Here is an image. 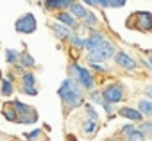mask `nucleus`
Listing matches in <instances>:
<instances>
[{
	"instance_id": "1",
	"label": "nucleus",
	"mask_w": 152,
	"mask_h": 141,
	"mask_svg": "<svg viewBox=\"0 0 152 141\" xmlns=\"http://www.w3.org/2000/svg\"><path fill=\"white\" fill-rule=\"evenodd\" d=\"M59 97L64 102V105H68V109H75L83 104V91L79 82H75L73 79H64L61 88H59Z\"/></svg>"
},
{
	"instance_id": "2",
	"label": "nucleus",
	"mask_w": 152,
	"mask_h": 141,
	"mask_svg": "<svg viewBox=\"0 0 152 141\" xmlns=\"http://www.w3.org/2000/svg\"><path fill=\"white\" fill-rule=\"evenodd\" d=\"M115 52H116V50H115V45H113L111 41L104 39L95 50H90V52H88L86 59H88V63H102V61H107L109 57H113Z\"/></svg>"
},
{
	"instance_id": "3",
	"label": "nucleus",
	"mask_w": 152,
	"mask_h": 141,
	"mask_svg": "<svg viewBox=\"0 0 152 141\" xmlns=\"http://www.w3.org/2000/svg\"><path fill=\"white\" fill-rule=\"evenodd\" d=\"M70 72L77 77V82L84 88V89H93V86H95V79H93V75H91V72L90 70H86V68H83V66H79L77 63H72L70 64Z\"/></svg>"
},
{
	"instance_id": "4",
	"label": "nucleus",
	"mask_w": 152,
	"mask_h": 141,
	"mask_svg": "<svg viewBox=\"0 0 152 141\" xmlns=\"http://www.w3.org/2000/svg\"><path fill=\"white\" fill-rule=\"evenodd\" d=\"M124 88L120 86V84H109V86H106V89L102 91V97H104V100L106 102H109V104H118V102H122L124 100Z\"/></svg>"
},
{
	"instance_id": "5",
	"label": "nucleus",
	"mask_w": 152,
	"mask_h": 141,
	"mask_svg": "<svg viewBox=\"0 0 152 141\" xmlns=\"http://www.w3.org/2000/svg\"><path fill=\"white\" fill-rule=\"evenodd\" d=\"M15 27H16V31H18V32L32 34V32L36 31V27H38V25H36V18H34V15L27 13V15H23L22 18H18V20H16Z\"/></svg>"
},
{
	"instance_id": "6",
	"label": "nucleus",
	"mask_w": 152,
	"mask_h": 141,
	"mask_svg": "<svg viewBox=\"0 0 152 141\" xmlns=\"http://www.w3.org/2000/svg\"><path fill=\"white\" fill-rule=\"evenodd\" d=\"M132 16L136 20L134 29H140L141 32H150L152 31V13H148V11H138Z\"/></svg>"
},
{
	"instance_id": "7",
	"label": "nucleus",
	"mask_w": 152,
	"mask_h": 141,
	"mask_svg": "<svg viewBox=\"0 0 152 141\" xmlns=\"http://www.w3.org/2000/svg\"><path fill=\"white\" fill-rule=\"evenodd\" d=\"M22 91H23L25 95H31V97L38 95V86H36V77H34V73L25 72V73L22 75Z\"/></svg>"
},
{
	"instance_id": "8",
	"label": "nucleus",
	"mask_w": 152,
	"mask_h": 141,
	"mask_svg": "<svg viewBox=\"0 0 152 141\" xmlns=\"http://www.w3.org/2000/svg\"><path fill=\"white\" fill-rule=\"evenodd\" d=\"M115 61L118 66H122L125 70H136L138 68V63L125 52H115Z\"/></svg>"
},
{
	"instance_id": "9",
	"label": "nucleus",
	"mask_w": 152,
	"mask_h": 141,
	"mask_svg": "<svg viewBox=\"0 0 152 141\" xmlns=\"http://www.w3.org/2000/svg\"><path fill=\"white\" fill-rule=\"evenodd\" d=\"M43 6L48 11H63L72 6V0H45Z\"/></svg>"
},
{
	"instance_id": "10",
	"label": "nucleus",
	"mask_w": 152,
	"mask_h": 141,
	"mask_svg": "<svg viewBox=\"0 0 152 141\" xmlns=\"http://www.w3.org/2000/svg\"><path fill=\"white\" fill-rule=\"evenodd\" d=\"M118 113H120L124 118L131 120V121H141V120H143V113H141L140 109H132V107H122Z\"/></svg>"
},
{
	"instance_id": "11",
	"label": "nucleus",
	"mask_w": 152,
	"mask_h": 141,
	"mask_svg": "<svg viewBox=\"0 0 152 141\" xmlns=\"http://www.w3.org/2000/svg\"><path fill=\"white\" fill-rule=\"evenodd\" d=\"M102 41H104V36H102L100 32H91V36L86 39L84 48H88V52H90V50H95V48H97Z\"/></svg>"
},
{
	"instance_id": "12",
	"label": "nucleus",
	"mask_w": 152,
	"mask_h": 141,
	"mask_svg": "<svg viewBox=\"0 0 152 141\" xmlns=\"http://www.w3.org/2000/svg\"><path fill=\"white\" fill-rule=\"evenodd\" d=\"M52 32L59 38V39H70V31L66 29L64 23H52Z\"/></svg>"
},
{
	"instance_id": "13",
	"label": "nucleus",
	"mask_w": 152,
	"mask_h": 141,
	"mask_svg": "<svg viewBox=\"0 0 152 141\" xmlns=\"http://www.w3.org/2000/svg\"><path fill=\"white\" fill-rule=\"evenodd\" d=\"M68 9H70V13H72L75 18H81V20H84V16L88 15L86 7H84L81 2H72V6H70Z\"/></svg>"
},
{
	"instance_id": "14",
	"label": "nucleus",
	"mask_w": 152,
	"mask_h": 141,
	"mask_svg": "<svg viewBox=\"0 0 152 141\" xmlns=\"http://www.w3.org/2000/svg\"><path fill=\"white\" fill-rule=\"evenodd\" d=\"M11 107H13V109H15V111L18 113V118H22V116L29 114L31 111H34L32 107H29L27 104H22L20 100H13V102H11Z\"/></svg>"
},
{
	"instance_id": "15",
	"label": "nucleus",
	"mask_w": 152,
	"mask_h": 141,
	"mask_svg": "<svg viewBox=\"0 0 152 141\" xmlns=\"http://www.w3.org/2000/svg\"><path fill=\"white\" fill-rule=\"evenodd\" d=\"M56 18H57V22L64 23L66 27H75V16L66 13V11H61L59 15H56Z\"/></svg>"
},
{
	"instance_id": "16",
	"label": "nucleus",
	"mask_w": 152,
	"mask_h": 141,
	"mask_svg": "<svg viewBox=\"0 0 152 141\" xmlns=\"http://www.w3.org/2000/svg\"><path fill=\"white\" fill-rule=\"evenodd\" d=\"M97 130H99V123H97V120H86V121L83 123V132H84L86 136H95Z\"/></svg>"
},
{
	"instance_id": "17",
	"label": "nucleus",
	"mask_w": 152,
	"mask_h": 141,
	"mask_svg": "<svg viewBox=\"0 0 152 141\" xmlns=\"http://www.w3.org/2000/svg\"><path fill=\"white\" fill-rule=\"evenodd\" d=\"M13 91H15L13 81H9V79H0V93H2L4 97H11Z\"/></svg>"
},
{
	"instance_id": "18",
	"label": "nucleus",
	"mask_w": 152,
	"mask_h": 141,
	"mask_svg": "<svg viewBox=\"0 0 152 141\" xmlns=\"http://www.w3.org/2000/svg\"><path fill=\"white\" fill-rule=\"evenodd\" d=\"M138 109H140L145 116L152 118V100H140V102H138Z\"/></svg>"
},
{
	"instance_id": "19",
	"label": "nucleus",
	"mask_w": 152,
	"mask_h": 141,
	"mask_svg": "<svg viewBox=\"0 0 152 141\" xmlns=\"http://www.w3.org/2000/svg\"><path fill=\"white\" fill-rule=\"evenodd\" d=\"M127 141H145V134L140 129H134L131 134H127Z\"/></svg>"
},
{
	"instance_id": "20",
	"label": "nucleus",
	"mask_w": 152,
	"mask_h": 141,
	"mask_svg": "<svg viewBox=\"0 0 152 141\" xmlns=\"http://www.w3.org/2000/svg\"><path fill=\"white\" fill-rule=\"evenodd\" d=\"M20 55H22V54H20L18 50H7V52H6V61H7L9 64H15V63L20 59Z\"/></svg>"
},
{
	"instance_id": "21",
	"label": "nucleus",
	"mask_w": 152,
	"mask_h": 141,
	"mask_svg": "<svg viewBox=\"0 0 152 141\" xmlns=\"http://www.w3.org/2000/svg\"><path fill=\"white\" fill-rule=\"evenodd\" d=\"M20 63L23 64V68H32V66L36 64V61H34L32 55H29V54H22V55H20Z\"/></svg>"
},
{
	"instance_id": "22",
	"label": "nucleus",
	"mask_w": 152,
	"mask_h": 141,
	"mask_svg": "<svg viewBox=\"0 0 152 141\" xmlns=\"http://www.w3.org/2000/svg\"><path fill=\"white\" fill-rule=\"evenodd\" d=\"M4 118L9 120V121H18V113L15 109H9L7 105L4 107Z\"/></svg>"
},
{
	"instance_id": "23",
	"label": "nucleus",
	"mask_w": 152,
	"mask_h": 141,
	"mask_svg": "<svg viewBox=\"0 0 152 141\" xmlns=\"http://www.w3.org/2000/svg\"><path fill=\"white\" fill-rule=\"evenodd\" d=\"M70 41H72V45L75 48H84V45H86V39L79 38V36H70Z\"/></svg>"
},
{
	"instance_id": "24",
	"label": "nucleus",
	"mask_w": 152,
	"mask_h": 141,
	"mask_svg": "<svg viewBox=\"0 0 152 141\" xmlns=\"http://www.w3.org/2000/svg\"><path fill=\"white\" fill-rule=\"evenodd\" d=\"M84 23H86V25H97V23H99V18H97L93 13H88V15L84 16Z\"/></svg>"
},
{
	"instance_id": "25",
	"label": "nucleus",
	"mask_w": 152,
	"mask_h": 141,
	"mask_svg": "<svg viewBox=\"0 0 152 141\" xmlns=\"http://www.w3.org/2000/svg\"><path fill=\"white\" fill-rule=\"evenodd\" d=\"M140 130H141L143 134H150V132H152V121H145V123H141V125H140Z\"/></svg>"
},
{
	"instance_id": "26",
	"label": "nucleus",
	"mask_w": 152,
	"mask_h": 141,
	"mask_svg": "<svg viewBox=\"0 0 152 141\" xmlns=\"http://www.w3.org/2000/svg\"><path fill=\"white\" fill-rule=\"evenodd\" d=\"M86 113H88V116H90V120H99V113L91 107V105H88L86 107Z\"/></svg>"
},
{
	"instance_id": "27",
	"label": "nucleus",
	"mask_w": 152,
	"mask_h": 141,
	"mask_svg": "<svg viewBox=\"0 0 152 141\" xmlns=\"http://www.w3.org/2000/svg\"><path fill=\"white\" fill-rule=\"evenodd\" d=\"M91 100H93L95 104H102V102H104V97H102L100 93H97V91H91Z\"/></svg>"
},
{
	"instance_id": "28",
	"label": "nucleus",
	"mask_w": 152,
	"mask_h": 141,
	"mask_svg": "<svg viewBox=\"0 0 152 141\" xmlns=\"http://www.w3.org/2000/svg\"><path fill=\"white\" fill-rule=\"evenodd\" d=\"M132 130H134V125H131V123H129V125H124V127L120 129V134H124V136H127V134H131Z\"/></svg>"
},
{
	"instance_id": "29",
	"label": "nucleus",
	"mask_w": 152,
	"mask_h": 141,
	"mask_svg": "<svg viewBox=\"0 0 152 141\" xmlns=\"http://www.w3.org/2000/svg\"><path fill=\"white\" fill-rule=\"evenodd\" d=\"M39 136H41V130H39V129H36V130H32V132L25 134V137H27V139H36V137H39Z\"/></svg>"
},
{
	"instance_id": "30",
	"label": "nucleus",
	"mask_w": 152,
	"mask_h": 141,
	"mask_svg": "<svg viewBox=\"0 0 152 141\" xmlns=\"http://www.w3.org/2000/svg\"><path fill=\"white\" fill-rule=\"evenodd\" d=\"M125 4H127V0H111L109 7H124Z\"/></svg>"
},
{
	"instance_id": "31",
	"label": "nucleus",
	"mask_w": 152,
	"mask_h": 141,
	"mask_svg": "<svg viewBox=\"0 0 152 141\" xmlns=\"http://www.w3.org/2000/svg\"><path fill=\"white\" fill-rule=\"evenodd\" d=\"M95 2H97V6H100V7H109L111 6V0H95Z\"/></svg>"
},
{
	"instance_id": "32",
	"label": "nucleus",
	"mask_w": 152,
	"mask_h": 141,
	"mask_svg": "<svg viewBox=\"0 0 152 141\" xmlns=\"http://www.w3.org/2000/svg\"><path fill=\"white\" fill-rule=\"evenodd\" d=\"M90 64H91V68L95 70V72H107V70H106V68H102L99 63H90Z\"/></svg>"
},
{
	"instance_id": "33",
	"label": "nucleus",
	"mask_w": 152,
	"mask_h": 141,
	"mask_svg": "<svg viewBox=\"0 0 152 141\" xmlns=\"http://www.w3.org/2000/svg\"><path fill=\"white\" fill-rule=\"evenodd\" d=\"M145 95L152 100V86H147V88H145Z\"/></svg>"
},
{
	"instance_id": "34",
	"label": "nucleus",
	"mask_w": 152,
	"mask_h": 141,
	"mask_svg": "<svg viewBox=\"0 0 152 141\" xmlns=\"http://www.w3.org/2000/svg\"><path fill=\"white\" fill-rule=\"evenodd\" d=\"M83 2H84V4H88V6H95V4H97L95 0H83Z\"/></svg>"
},
{
	"instance_id": "35",
	"label": "nucleus",
	"mask_w": 152,
	"mask_h": 141,
	"mask_svg": "<svg viewBox=\"0 0 152 141\" xmlns=\"http://www.w3.org/2000/svg\"><path fill=\"white\" fill-rule=\"evenodd\" d=\"M148 64H150V68H152V57H148Z\"/></svg>"
},
{
	"instance_id": "36",
	"label": "nucleus",
	"mask_w": 152,
	"mask_h": 141,
	"mask_svg": "<svg viewBox=\"0 0 152 141\" xmlns=\"http://www.w3.org/2000/svg\"><path fill=\"white\" fill-rule=\"evenodd\" d=\"M107 141H118V139H115V137H111V139H107Z\"/></svg>"
},
{
	"instance_id": "37",
	"label": "nucleus",
	"mask_w": 152,
	"mask_h": 141,
	"mask_svg": "<svg viewBox=\"0 0 152 141\" xmlns=\"http://www.w3.org/2000/svg\"><path fill=\"white\" fill-rule=\"evenodd\" d=\"M0 79H2V73H0Z\"/></svg>"
}]
</instances>
